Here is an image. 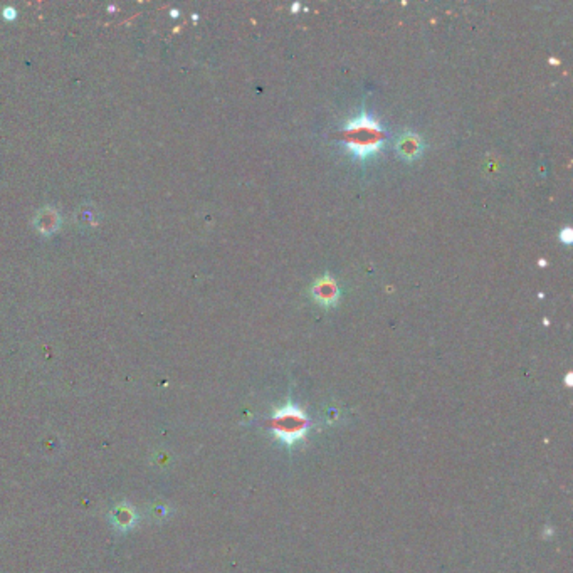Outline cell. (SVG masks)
Instances as JSON below:
<instances>
[{"label": "cell", "instance_id": "6da1fadb", "mask_svg": "<svg viewBox=\"0 0 573 573\" xmlns=\"http://www.w3.org/2000/svg\"><path fill=\"white\" fill-rule=\"evenodd\" d=\"M346 133L350 138V152L357 158H365L375 153L382 140V129L379 123L368 116L351 121L346 127Z\"/></svg>", "mask_w": 573, "mask_h": 573}, {"label": "cell", "instance_id": "7a4b0ae2", "mask_svg": "<svg viewBox=\"0 0 573 573\" xmlns=\"http://www.w3.org/2000/svg\"><path fill=\"white\" fill-rule=\"evenodd\" d=\"M271 425H273L276 436L281 441L288 442V444H295V442L301 441L309 427L306 416L299 409L292 407V405H288V407L276 412Z\"/></svg>", "mask_w": 573, "mask_h": 573}, {"label": "cell", "instance_id": "3957f363", "mask_svg": "<svg viewBox=\"0 0 573 573\" xmlns=\"http://www.w3.org/2000/svg\"><path fill=\"white\" fill-rule=\"evenodd\" d=\"M313 295H315L318 303L325 304V306H332V304L337 303L338 299L337 283L330 278L320 279V281L315 284V288H313Z\"/></svg>", "mask_w": 573, "mask_h": 573}, {"label": "cell", "instance_id": "277c9868", "mask_svg": "<svg viewBox=\"0 0 573 573\" xmlns=\"http://www.w3.org/2000/svg\"><path fill=\"white\" fill-rule=\"evenodd\" d=\"M399 152L404 155L405 158H409V160H413V158L417 157L422 152V143L419 140V136L417 135H405L402 136V140H400L399 143Z\"/></svg>", "mask_w": 573, "mask_h": 573}]
</instances>
